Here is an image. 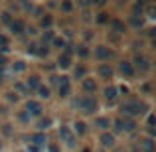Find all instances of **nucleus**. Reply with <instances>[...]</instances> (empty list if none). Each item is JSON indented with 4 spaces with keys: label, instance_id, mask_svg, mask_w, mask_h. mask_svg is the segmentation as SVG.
<instances>
[{
    "label": "nucleus",
    "instance_id": "obj_33",
    "mask_svg": "<svg viewBox=\"0 0 156 152\" xmlns=\"http://www.w3.org/2000/svg\"><path fill=\"white\" fill-rule=\"evenodd\" d=\"M130 24L136 28H142V18H138V16H130Z\"/></svg>",
    "mask_w": 156,
    "mask_h": 152
},
{
    "label": "nucleus",
    "instance_id": "obj_46",
    "mask_svg": "<svg viewBox=\"0 0 156 152\" xmlns=\"http://www.w3.org/2000/svg\"><path fill=\"white\" fill-rule=\"evenodd\" d=\"M16 89H18V91H26V87H24L22 83H16Z\"/></svg>",
    "mask_w": 156,
    "mask_h": 152
},
{
    "label": "nucleus",
    "instance_id": "obj_34",
    "mask_svg": "<svg viewBox=\"0 0 156 152\" xmlns=\"http://www.w3.org/2000/svg\"><path fill=\"white\" fill-rule=\"evenodd\" d=\"M51 42H53V46H55V48H65V44H67L65 40H61V38H53Z\"/></svg>",
    "mask_w": 156,
    "mask_h": 152
},
{
    "label": "nucleus",
    "instance_id": "obj_42",
    "mask_svg": "<svg viewBox=\"0 0 156 152\" xmlns=\"http://www.w3.org/2000/svg\"><path fill=\"white\" fill-rule=\"evenodd\" d=\"M148 18H154V6H152V4L148 6Z\"/></svg>",
    "mask_w": 156,
    "mask_h": 152
},
{
    "label": "nucleus",
    "instance_id": "obj_23",
    "mask_svg": "<svg viewBox=\"0 0 156 152\" xmlns=\"http://www.w3.org/2000/svg\"><path fill=\"white\" fill-rule=\"evenodd\" d=\"M8 50H10V48H8V38L4 34H0V53H8Z\"/></svg>",
    "mask_w": 156,
    "mask_h": 152
},
{
    "label": "nucleus",
    "instance_id": "obj_31",
    "mask_svg": "<svg viewBox=\"0 0 156 152\" xmlns=\"http://www.w3.org/2000/svg\"><path fill=\"white\" fill-rule=\"evenodd\" d=\"M97 22H99V24L109 22V14H107V12H99V14H97Z\"/></svg>",
    "mask_w": 156,
    "mask_h": 152
},
{
    "label": "nucleus",
    "instance_id": "obj_50",
    "mask_svg": "<svg viewBox=\"0 0 156 152\" xmlns=\"http://www.w3.org/2000/svg\"><path fill=\"white\" fill-rule=\"evenodd\" d=\"M83 152H91V150H89V148H85V150H83Z\"/></svg>",
    "mask_w": 156,
    "mask_h": 152
},
{
    "label": "nucleus",
    "instance_id": "obj_35",
    "mask_svg": "<svg viewBox=\"0 0 156 152\" xmlns=\"http://www.w3.org/2000/svg\"><path fill=\"white\" fill-rule=\"evenodd\" d=\"M12 20H14V18L10 16V12H2V22H4V24H10Z\"/></svg>",
    "mask_w": 156,
    "mask_h": 152
},
{
    "label": "nucleus",
    "instance_id": "obj_51",
    "mask_svg": "<svg viewBox=\"0 0 156 152\" xmlns=\"http://www.w3.org/2000/svg\"><path fill=\"white\" fill-rule=\"evenodd\" d=\"M0 148H2V140H0Z\"/></svg>",
    "mask_w": 156,
    "mask_h": 152
},
{
    "label": "nucleus",
    "instance_id": "obj_9",
    "mask_svg": "<svg viewBox=\"0 0 156 152\" xmlns=\"http://www.w3.org/2000/svg\"><path fill=\"white\" fill-rule=\"evenodd\" d=\"M10 30L14 32V34H24V32H26V24L22 22V20H12L10 22Z\"/></svg>",
    "mask_w": 156,
    "mask_h": 152
},
{
    "label": "nucleus",
    "instance_id": "obj_20",
    "mask_svg": "<svg viewBox=\"0 0 156 152\" xmlns=\"http://www.w3.org/2000/svg\"><path fill=\"white\" fill-rule=\"evenodd\" d=\"M57 65H59V67H63V69H67L69 65H71V57L65 55V53H61L59 59H57Z\"/></svg>",
    "mask_w": 156,
    "mask_h": 152
},
{
    "label": "nucleus",
    "instance_id": "obj_15",
    "mask_svg": "<svg viewBox=\"0 0 156 152\" xmlns=\"http://www.w3.org/2000/svg\"><path fill=\"white\" fill-rule=\"evenodd\" d=\"M26 87H28V91H36V89L40 87V77L38 75H30V79L26 81Z\"/></svg>",
    "mask_w": 156,
    "mask_h": 152
},
{
    "label": "nucleus",
    "instance_id": "obj_6",
    "mask_svg": "<svg viewBox=\"0 0 156 152\" xmlns=\"http://www.w3.org/2000/svg\"><path fill=\"white\" fill-rule=\"evenodd\" d=\"M95 57L99 61H107L109 57H113V51H111L107 46H97L95 48Z\"/></svg>",
    "mask_w": 156,
    "mask_h": 152
},
{
    "label": "nucleus",
    "instance_id": "obj_18",
    "mask_svg": "<svg viewBox=\"0 0 156 152\" xmlns=\"http://www.w3.org/2000/svg\"><path fill=\"white\" fill-rule=\"evenodd\" d=\"M95 125L99 126L101 130H107V129H109V126H111V121H109V117H97Z\"/></svg>",
    "mask_w": 156,
    "mask_h": 152
},
{
    "label": "nucleus",
    "instance_id": "obj_11",
    "mask_svg": "<svg viewBox=\"0 0 156 152\" xmlns=\"http://www.w3.org/2000/svg\"><path fill=\"white\" fill-rule=\"evenodd\" d=\"M30 140H32V146H38V148H40V146L46 144V134H44V133H36V134H32Z\"/></svg>",
    "mask_w": 156,
    "mask_h": 152
},
{
    "label": "nucleus",
    "instance_id": "obj_38",
    "mask_svg": "<svg viewBox=\"0 0 156 152\" xmlns=\"http://www.w3.org/2000/svg\"><path fill=\"white\" fill-rule=\"evenodd\" d=\"M8 101H18V95H16V93H8Z\"/></svg>",
    "mask_w": 156,
    "mask_h": 152
},
{
    "label": "nucleus",
    "instance_id": "obj_4",
    "mask_svg": "<svg viewBox=\"0 0 156 152\" xmlns=\"http://www.w3.org/2000/svg\"><path fill=\"white\" fill-rule=\"evenodd\" d=\"M26 113H28V115H36V117H42V113H44L42 103H40V101H34V99H30V101L26 103Z\"/></svg>",
    "mask_w": 156,
    "mask_h": 152
},
{
    "label": "nucleus",
    "instance_id": "obj_27",
    "mask_svg": "<svg viewBox=\"0 0 156 152\" xmlns=\"http://www.w3.org/2000/svg\"><path fill=\"white\" fill-rule=\"evenodd\" d=\"M85 67L83 65H79V67H75V71H73V75H75V79H85Z\"/></svg>",
    "mask_w": 156,
    "mask_h": 152
},
{
    "label": "nucleus",
    "instance_id": "obj_26",
    "mask_svg": "<svg viewBox=\"0 0 156 152\" xmlns=\"http://www.w3.org/2000/svg\"><path fill=\"white\" fill-rule=\"evenodd\" d=\"M51 40H53V32H51V30H48L46 34H44V38H42V46H44V48H48V44H50Z\"/></svg>",
    "mask_w": 156,
    "mask_h": 152
},
{
    "label": "nucleus",
    "instance_id": "obj_21",
    "mask_svg": "<svg viewBox=\"0 0 156 152\" xmlns=\"http://www.w3.org/2000/svg\"><path fill=\"white\" fill-rule=\"evenodd\" d=\"M48 126H51V118H50V117H40V121H38L40 133H42V130H46Z\"/></svg>",
    "mask_w": 156,
    "mask_h": 152
},
{
    "label": "nucleus",
    "instance_id": "obj_25",
    "mask_svg": "<svg viewBox=\"0 0 156 152\" xmlns=\"http://www.w3.org/2000/svg\"><path fill=\"white\" fill-rule=\"evenodd\" d=\"M75 133L79 134V136H83V134L87 133V125H85V122H81V121L75 122Z\"/></svg>",
    "mask_w": 156,
    "mask_h": 152
},
{
    "label": "nucleus",
    "instance_id": "obj_48",
    "mask_svg": "<svg viewBox=\"0 0 156 152\" xmlns=\"http://www.w3.org/2000/svg\"><path fill=\"white\" fill-rule=\"evenodd\" d=\"M130 152H140V148H138V146H133V148H130Z\"/></svg>",
    "mask_w": 156,
    "mask_h": 152
},
{
    "label": "nucleus",
    "instance_id": "obj_17",
    "mask_svg": "<svg viewBox=\"0 0 156 152\" xmlns=\"http://www.w3.org/2000/svg\"><path fill=\"white\" fill-rule=\"evenodd\" d=\"M83 89L87 93H95V89H97V83L93 79H89V77H85L83 79Z\"/></svg>",
    "mask_w": 156,
    "mask_h": 152
},
{
    "label": "nucleus",
    "instance_id": "obj_7",
    "mask_svg": "<svg viewBox=\"0 0 156 152\" xmlns=\"http://www.w3.org/2000/svg\"><path fill=\"white\" fill-rule=\"evenodd\" d=\"M119 71H121L125 77H129V79L134 77V67H133L130 61H121V63H119Z\"/></svg>",
    "mask_w": 156,
    "mask_h": 152
},
{
    "label": "nucleus",
    "instance_id": "obj_45",
    "mask_svg": "<svg viewBox=\"0 0 156 152\" xmlns=\"http://www.w3.org/2000/svg\"><path fill=\"white\" fill-rule=\"evenodd\" d=\"M28 152H40V148H38V146H32V144H30V148H28Z\"/></svg>",
    "mask_w": 156,
    "mask_h": 152
},
{
    "label": "nucleus",
    "instance_id": "obj_19",
    "mask_svg": "<svg viewBox=\"0 0 156 152\" xmlns=\"http://www.w3.org/2000/svg\"><path fill=\"white\" fill-rule=\"evenodd\" d=\"M134 129H136V122H134L133 118H122V130H126V133H133Z\"/></svg>",
    "mask_w": 156,
    "mask_h": 152
},
{
    "label": "nucleus",
    "instance_id": "obj_47",
    "mask_svg": "<svg viewBox=\"0 0 156 152\" xmlns=\"http://www.w3.org/2000/svg\"><path fill=\"white\" fill-rule=\"evenodd\" d=\"M50 152H59V148H57L55 144H50Z\"/></svg>",
    "mask_w": 156,
    "mask_h": 152
},
{
    "label": "nucleus",
    "instance_id": "obj_3",
    "mask_svg": "<svg viewBox=\"0 0 156 152\" xmlns=\"http://www.w3.org/2000/svg\"><path fill=\"white\" fill-rule=\"evenodd\" d=\"M134 67V73H142V75H146V73L150 71V59L146 55H142V53H136L134 55V61H130Z\"/></svg>",
    "mask_w": 156,
    "mask_h": 152
},
{
    "label": "nucleus",
    "instance_id": "obj_14",
    "mask_svg": "<svg viewBox=\"0 0 156 152\" xmlns=\"http://www.w3.org/2000/svg\"><path fill=\"white\" fill-rule=\"evenodd\" d=\"M111 28H113L115 34H125V30H126V28H125V22H121V20H117V18L111 20Z\"/></svg>",
    "mask_w": 156,
    "mask_h": 152
},
{
    "label": "nucleus",
    "instance_id": "obj_13",
    "mask_svg": "<svg viewBox=\"0 0 156 152\" xmlns=\"http://www.w3.org/2000/svg\"><path fill=\"white\" fill-rule=\"evenodd\" d=\"M99 75L103 77V79H111V77H113V67L107 65V63H101L99 65Z\"/></svg>",
    "mask_w": 156,
    "mask_h": 152
},
{
    "label": "nucleus",
    "instance_id": "obj_41",
    "mask_svg": "<svg viewBox=\"0 0 156 152\" xmlns=\"http://www.w3.org/2000/svg\"><path fill=\"white\" fill-rule=\"evenodd\" d=\"M117 93H122V95H126V93H129V87H119Z\"/></svg>",
    "mask_w": 156,
    "mask_h": 152
},
{
    "label": "nucleus",
    "instance_id": "obj_36",
    "mask_svg": "<svg viewBox=\"0 0 156 152\" xmlns=\"http://www.w3.org/2000/svg\"><path fill=\"white\" fill-rule=\"evenodd\" d=\"M115 130H117V133H122V118H117V121H115Z\"/></svg>",
    "mask_w": 156,
    "mask_h": 152
},
{
    "label": "nucleus",
    "instance_id": "obj_37",
    "mask_svg": "<svg viewBox=\"0 0 156 152\" xmlns=\"http://www.w3.org/2000/svg\"><path fill=\"white\" fill-rule=\"evenodd\" d=\"M38 51V46H36V44H30V46H28V53H36Z\"/></svg>",
    "mask_w": 156,
    "mask_h": 152
},
{
    "label": "nucleus",
    "instance_id": "obj_49",
    "mask_svg": "<svg viewBox=\"0 0 156 152\" xmlns=\"http://www.w3.org/2000/svg\"><path fill=\"white\" fill-rule=\"evenodd\" d=\"M6 113V107H0V115H4Z\"/></svg>",
    "mask_w": 156,
    "mask_h": 152
},
{
    "label": "nucleus",
    "instance_id": "obj_29",
    "mask_svg": "<svg viewBox=\"0 0 156 152\" xmlns=\"http://www.w3.org/2000/svg\"><path fill=\"white\" fill-rule=\"evenodd\" d=\"M89 53H91V51H89L87 46H79V48H77V55H79V57H89Z\"/></svg>",
    "mask_w": 156,
    "mask_h": 152
},
{
    "label": "nucleus",
    "instance_id": "obj_30",
    "mask_svg": "<svg viewBox=\"0 0 156 152\" xmlns=\"http://www.w3.org/2000/svg\"><path fill=\"white\" fill-rule=\"evenodd\" d=\"M59 8H61V12H71V10H73V2L65 0V2H61V4H59Z\"/></svg>",
    "mask_w": 156,
    "mask_h": 152
},
{
    "label": "nucleus",
    "instance_id": "obj_28",
    "mask_svg": "<svg viewBox=\"0 0 156 152\" xmlns=\"http://www.w3.org/2000/svg\"><path fill=\"white\" fill-rule=\"evenodd\" d=\"M142 12H144V4H142V2H136L133 6V16H138V14H142Z\"/></svg>",
    "mask_w": 156,
    "mask_h": 152
},
{
    "label": "nucleus",
    "instance_id": "obj_22",
    "mask_svg": "<svg viewBox=\"0 0 156 152\" xmlns=\"http://www.w3.org/2000/svg\"><path fill=\"white\" fill-rule=\"evenodd\" d=\"M51 24H53V18H51V14H46V16H42V20H40V26H42V28H48V30H50V28H51Z\"/></svg>",
    "mask_w": 156,
    "mask_h": 152
},
{
    "label": "nucleus",
    "instance_id": "obj_32",
    "mask_svg": "<svg viewBox=\"0 0 156 152\" xmlns=\"http://www.w3.org/2000/svg\"><path fill=\"white\" fill-rule=\"evenodd\" d=\"M12 69H14V71H24V69H26V63H24V61H14Z\"/></svg>",
    "mask_w": 156,
    "mask_h": 152
},
{
    "label": "nucleus",
    "instance_id": "obj_12",
    "mask_svg": "<svg viewBox=\"0 0 156 152\" xmlns=\"http://www.w3.org/2000/svg\"><path fill=\"white\" fill-rule=\"evenodd\" d=\"M138 148H140V152H154V142H152V138H150V136H148V138H142Z\"/></svg>",
    "mask_w": 156,
    "mask_h": 152
},
{
    "label": "nucleus",
    "instance_id": "obj_24",
    "mask_svg": "<svg viewBox=\"0 0 156 152\" xmlns=\"http://www.w3.org/2000/svg\"><path fill=\"white\" fill-rule=\"evenodd\" d=\"M36 91H38L40 99H48V97H50V93H51V91H50V87H44V85H40Z\"/></svg>",
    "mask_w": 156,
    "mask_h": 152
},
{
    "label": "nucleus",
    "instance_id": "obj_8",
    "mask_svg": "<svg viewBox=\"0 0 156 152\" xmlns=\"http://www.w3.org/2000/svg\"><path fill=\"white\" fill-rule=\"evenodd\" d=\"M69 95H71L69 77H61V79H59V97H69Z\"/></svg>",
    "mask_w": 156,
    "mask_h": 152
},
{
    "label": "nucleus",
    "instance_id": "obj_16",
    "mask_svg": "<svg viewBox=\"0 0 156 152\" xmlns=\"http://www.w3.org/2000/svg\"><path fill=\"white\" fill-rule=\"evenodd\" d=\"M101 144H103L105 148H107V146H109V148H111V146H115V136H113V134H109V133H103V134H101Z\"/></svg>",
    "mask_w": 156,
    "mask_h": 152
},
{
    "label": "nucleus",
    "instance_id": "obj_40",
    "mask_svg": "<svg viewBox=\"0 0 156 152\" xmlns=\"http://www.w3.org/2000/svg\"><path fill=\"white\" fill-rule=\"evenodd\" d=\"M28 118H30V115H28V113H20V121H24V122H26Z\"/></svg>",
    "mask_w": 156,
    "mask_h": 152
},
{
    "label": "nucleus",
    "instance_id": "obj_1",
    "mask_svg": "<svg viewBox=\"0 0 156 152\" xmlns=\"http://www.w3.org/2000/svg\"><path fill=\"white\" fill-rule=\"evenodd\" d=\"M146 111H148V105H146V103H140V101H129V103H122L121 105V113L125 115V118L144 115Z\"/></svg>",
    "mask_w": 156,
    "mask_h": 152
},
{
    "label": "nucleus",
    "instance_id": "obj_39",
    "mask_svg": "<svg viewBox=\"0 0 156 152\" xmlns=\"http://www.w3.org/2000/svg\"><path fill=\"white\" fill-rule=\"evenodd\" d=\"M10 126H12V125H4V129H2L4 134H12V129H10Z\"/></svg>",
    "mask_w": 156,
    "mask_h": 152
},
{
    "label": "nucleus",
    "instance_id": "obj_44",
    "mask_svg": "<svg viewBox=\"0 0 156 152\" xmlns=\"http://www.w3.org/2000/svg\"><path fill=\"white\" fill-rule=\"evenodd\" d=\"M6 63H8V61H6V57H4L2 53H0V67H4V65H6Z\"/></svg>",
    "mask_w": 156,
    "mask_h": 152
},
{
    "label": "nucleus",
    "instance_id": "obj_2",
    "mask_svg": "<svg viewBox=\"0 0 156 152\" xmlns=\"http://www.w3.org/2000/svg\"><path fill=\"white\" fill-rule=\"evenodd\" d=\"M73 105L79 107L81 113H85V115H93L97 111V101L93 99V97H81V99H77Z\"/></svg>",
    "mask_w": 156,
    "mask_h": 152
},
{
    "label": "nucleus",
    "instance_id": "obj_43",
    "mask_svg": "<svg viewBox=\"0 0 156 152\" xmlns=\"http://www.w3.org/2000/svg\"><path fill=\"white\" fill-rule=\"evenodd\" d=\"M26 32H28V34H30V36H34V34H36V28H34V26H30V28L26 26Z\"/></svg>",
    "mask_w": 156,
    "mask_h": 152
},
{
    "label": "nucleus",
    "instance_id": "obj_5",
    "mask_svg": "<svg viewBox=\"0 0 156 152\" xmlns=\"http://www.w3.org/2000/svg\"><path fill=\"white\" fill-rule=\"evenodd\" d=\"M59 136L67 146H75V136H73V133L67 129V126H61L59 129Z\"/></svg>",
    "mask_w": 156,
    "mask_h": 152
},
{
    "label": "nucleus",
    "instance_id": "obj_10",
    "mask_svg": "<svg viewBox=\"0 0 156 152\" xmlns=\"http://www.w3.org/2000/svg\"><path fill=\"white\" fill-rule=\"evenodd\" d=\"M103 95H105V99L109 101V103H113L115 99H117V87L115 85H109V87H105V91H103Z\"/></svg>",
    "mask_w": 156,
    "mask_h": 152
}]
</instances>
